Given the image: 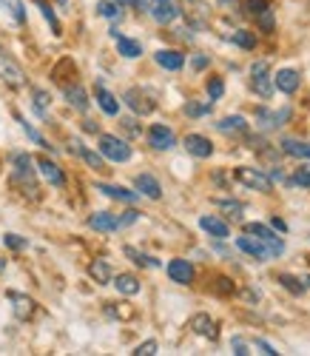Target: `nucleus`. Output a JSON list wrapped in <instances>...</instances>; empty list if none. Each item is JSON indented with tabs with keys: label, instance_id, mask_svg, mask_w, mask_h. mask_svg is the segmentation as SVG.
<instances>
[{
	"label": "nucleus",
	"instance_id": "nucleus-17",
	"mask_svg": "<svg viewBox=\"0 0 310 356\" xmlns=\"http://www.w3.org/2000/svg\"><path fill=\"white\" fill-rule=\"evenodd\" d=\"M185 6H188L185 15H188L194 29H205L208 26V6L205 3H199V0H185Z\"/></svg>",
	"mask_w": 310,
	"mask_h": 356
},
{
	"label": "nucleus",
	"instance_id": "nucleus-40",
	"mask_svg": "<svg viewBox=\"0 0 310 356\" xmlns=\"http://www.w3.org/2000/svg\"><path fill=\"white\" fill-rule=\"evenodd\" d=\"M216 205H220V211H225V214H228V217H234V220H239V217H242V202H234V200H220Z\"/></svg>",
	"mask_w": 310,
	"mask_h": 356
},
{
	"label": "nucleus",
	"instance_id": "nucleus-1",
	"mask_svg": "<svg viewBox=\"0 0 310 356\" xmlns=\"http://www.w3.org/2000/svg\"><path fill=\"white\" fill-rule=\"evenodd\" d=\"M0 80H3L6 86H12V88H23L26 86V72H23V66L15 60V57L0 46Z\"/></svg>",
	"mask_w": 310,
	"mask_h": 356
},
{
	"label": "nucleus",
	"instance_id": "nucleus-38",
	"mask_svg": "<svg viewBox=\"0 0 310 356\" xmlns=\"http://www.w3.org/2000/svg\"><path fill=\"white\" fill-rule=\"evenodd\" d=\"M126 254H129L137 265H148V268H160V259H154V257H148V254H140L137 248H126Z\"/></svg>",
	"mask_w": 310,
	"mask_h": 356
},
{
	"label": "nucleus",
	"instance_id": "nucleus-23",
	"mask_svg": "<svg viewBox=\"0 0 310 356\" xmlns=\"http://www.w3.org/2000/svg\"><path fill=\"white\" fill-rule=\"evenodd\" d=\"M282 152L285 154H291V157H299V160H310V143H304V140H296V137H285L282 143Z\"/></svg>",
	"mask_w": 310,
	"mask_h": 356
},
{
	"label": "nucleus",
	"instance_id": "nucleus-44",
	"mask_svg": "<svg viewBox=\"0 0 310 356\" xmlns=\"http://www.w3.org/2000/svg\"><path fill=\"white\" fill-rule=\"evenodd\" d=\"M213 291L220 293V296H231V293L236 291V285H234L228 277H220V280H216V285H213Z\"/></svg>",
	"mask_w": 310,
	"mask_h": 356
},
{
	"label": "nucleus",
	"instance_id": "nucleus-8",
	"mask_svg": "<svg viewBox=\"0 0 310 356\" xmlns=\"http://www.w3.org/2000/svg\"><path fill=\"white\" fill-rule=\"evenodd\" d=\"M148 143H151V148H157V152H168V148H174L177 137H174V131L168 126L157 123V126L148 129Z\"/></svg>",
	"mask_w": 310,
	"mask_h": 356
},
{
	"label": "nucleus",
	"instance_id": "nucleus-33",
	"mask_svg": "<svg viewBox=\"0 0 310 356\" xmlns=\"http://www.w3.org/2000/svg\"><path fill=\"white\" fill-rule=\"evenodd\" d=\"M32 106H35V111H38V117H40V120H49V103H51V97L43 92V88H35V92H32Z\"/></svg>",
	"mask_w": 310,
	"mask_h": 356
},
{
	"label": "nucleus",
	"instance_id": "nucleus-43",
	"mask_svg": "<svg viewBox=\"0 0 310 356\" xmlns=\"http://www.w3.org/2000/svg\"><path fill=\"white\" fill-rule=\"evenodd\" d=\"M208 95H211V100H220L225 95V83L220 77H211L208 80Z\"/></svg>",
	"mask_w": 310,
	"mask_h": 356
},
{
	"label": "nucleus",
	"instance_id": "nucleus-20",
	"mask_svg": "<svg viewBox=\"0 0 310 356\" xmlns=\"http://www.w3.org/2000/svg\"><path fill=\"white\" fill-rule=\"evenodd\" d=\"M111 38L117 40L120 54H122V57H129V60H134V57H140V54H142V46H140L137 40H131V38H122V35L117 32V26L111 29Z\"/></svg>",
	"mask_w": 310,
	"mask_h": 356
},
{
	"label": "nucleus",
	"instance_id": "nucleus-34",
	"mask_svg": "<svg viewBox=\"0 0 310 356\" xmlns=\"http://www.w3.org/2000/svg\"><path fill=\"white\" fill-rule=\"evenodd\" d=\"M279 282H282L291 293H304V288H307V282L299 280V277H293V274H279Z\"/></svg>",
	"mask_w": 310,
	"mask_h": 356
},
{
	"label": "nucleus",
	"instance_id": "nucleus-10",
	"mask_svg": "<svg viewBox=\"0 0 310 356\" xmlns=\"http://www.w3.org/2000/svg\"><path fill=\"white\" fill-rule=\"evenodd\" d=\"M245 234H254V236H259V240H265V243L276 251V257L285 251V243L276 236V231H273V228H268V225H262V222H251V225H245Z\"/></svg>",
	"mask_w": 310,
	"mask_h": 356
},
{
	"label": "nucleus",
	"instance_id": "nucleus-24",
	"mask_svg": "<svg viewBox=\"0 0 310 356\" xmlns=\"http://www.w3.org/2000/svg\"><path fill=\"white\" fill-rule=\"evenodd\" d=\"M95 188L103 191L106 197H111V200H122V202H137V200H140V191H129V188H122V186H106V183H97Z\"/></svg>",
	"mask_w": 310,
	"mask_h": 356
},
{
	"label": "nucleus",
	"instance_id": "nucleus-31",
	"mask_svg": "<svg viewBox=\"0 0 310 356\" xmlns=\"http://www.w3.org/2000/svg\"><path fill=\"white\" fill-rule=\"evenodd\" d=\"M74 145V152H80V157L95 168V171H106V163H103V154H97V152H91V148H85V145H80V143H72Z\"/></svg>",
	"mask_w": 310,
	"mask_h": 356
},
{
	"label": "nucleus",
	"instance_id": "nucleus-50",
	"mask_svg": "<svg viewBox=\"0 0 310 356\" xmlns=\"http://www.w3.org/2000/svg\"><path fill=\"white\" fill-rule=\"evenodd\" d=\"M137 217H140L137 211H126V214H122V217H120V222H122V228H126V225H131V222H137Z\"/></svg>",
	"mask_w": 310,
	"mask_h": 356
},
{
	"label": "nucleus",
	"instance_id": "nucleus-29",
	"mask_svg": "<svg viewBox=\"0 0 310 356\" xmlns=\"http://www.w3.org/2000/svg\"><path fill=\"white\" fill-rule=\"evenodd\" d=\"M88 274L95 277V282L106 285V282H111V265L106 259H95V262L88 265Z\"/></svg>",
	"mask_w": 310,
	"mask_h": 356
},
{
	"label": "nucleus",
	"instance_id": "nucleus-3",
	"mask_svg": "<svg viewBox=\"0 0 310 356\" xmlns=\"http://www.w3.org/2000/svg\"><path fill=\"white\" fill-rule=\"evenodd\" d=\"M35 160L28 154H15V186L20 188H28L35 197H38V186H35Z\"/></svg>",
	"mask_w": 310,
	"mask_h": 356
},
{
	"label": "nucleus",
	"instance_id": "nucleus-51",
	"mask_svg": "<svg viewBox=\"0 0 310 356\" xmlns=\"http://www.w3.org/2000/svg\"><path fill=\"white\" fill-rule=\"evenodd\" d=\"M117 3H122V6H134V9H148L145 0H117Z\"/></svg>",
	"mask_w": 310,
	"mask_h": 356
},
{
	"label": "nucleus",
	"instance_id": "nucleus-13",
	"mask_svg": "<svg viewBox=\"0 0 310 356\" xmlns=\"http://www.w3.org/2000/svg\"><path fill=\"white\" fill-rule=\"evenodd\" d=\"M299 83H302V77H299L296 69H279V72L273 74V86H276L282 95H293L296 88H299Z\"/></svg>",
	"mask_w": 310,
	"mask_h": 356
},
{
	"label": "nucleus",
	"instance_id": "nucleus-32",
	"mask_svg": "<svg viewBox=\"0 0 310 356\" xmlns=\"http://www.w3.org/2000/svg\"><path fill=\"white\" fill-rule=\"evenodd\" d=\"M114 285H117V291H120L122 296H134V293H140V280L131 277V274H120V277L114 280Z\"/></svg>",
	"mask_w": 310,
	"mask_h": 356
},
{
	"label": "nucleus",
	"instance_id": "nucleus-26",
	"mask_svg": "<svg viewBox=\"0 0 310 356\" xmlns=\"http://www.w3.org/2000/svg\"><path fill=\"white\" fill-rule=\"evenodd\" d=\"M95 97H97V103H100V108L108 114V117H117L120 114V100L111 95V92H106V88L97 83V88H95Z\"/></svg>",
	"mask_w": 310,
	"mask_h": 356
},
{
	"label": "nucleus",
	"instance_id": "nucleus-35",
	"mask_svg": "<svg viewBox=\"0 0 310 356\" xmlns=\"http://www.w3.org/2000/svg\"><path fill=\"white\" fill-rule=\"evenodd\" d=\"M35 3H38V9H40V12H43V17H46V20H49V23H51V32H54V35H57V38H60V35H63V32H60V20H57V17H54V12H51V6H49V3H46V0H35Z\"/></svg>",
	"mask_w": 310,
	"mask_h": 356
},
{
	"label": "nucleus",
	"instance_id": "nucleus-2",
	"mask_svg": "<svg viewBox=\"0 0 310 356\" xmlns=\"http://www.w3.org/2000/svg\"><path fill=\"white\" fill-rule=\"evenodd\" d=\"M100 154L111 163H129L131 160V145H126L114 134H100Z\"/></svg>",
	"mask_w": 310,
	"mask_h": 356
},
{
	"label": "nucleus",
	"instance_id": "nucleus-5",
	"mask_svg": "<svg viewBox=\"0 0 310 356\" xmlns=\"http://www.w3.org/2000/svg\"><path fill=\"white\" fill-rule=\"evenodd\" d=\"M236 180L247 188H254V191H270V186H273V180L268 174H262L259 168H247V165L236 168Z\"/></svg>",
	"mask_w": 310,
	"mask_h": 356
},
{
	"label": "nucleus",
	"instance_id": "nucleus-56",
	"mask_svg": "<svg viewBox=\"0 0 310 356\" xmlns=\"http://www.w3.org/2000/svg\"><path fill=\"white\" fill-rule=\"evenodd\" d=\"M6 268V259H0V271H3Z\"/></svg>",
	"mask_w": 310,
	"mask_h": 356
},
{
	"label": "nucleus",
	"instance_id": "nucleus-28",
	"mask_svg": "<svg viewBox=\"0 0 310 356\" xmlns=\"http://www.w3.org/2000/svg\"><path fill=\"white\" fill-rule=\"evenodd\" d=\"M0 9H3L15 23L26 26V6H23V0H0Z\"/></svg>",
	"mask_w": 310,
	"mask_h": 356
},
{
	"label": "nucleus",
	"instance_id": "nucleus-48",
	"mask_svg": "<svg viewBox=\"0 0 310 356\" xmlns=\"http://www.w3.org/2000/svg\"><path fill=\"white\" fill-rule=\"evenodd\" d=\"M231 348H234L236 356H247V353H251V350H247V342H245L242 337H234V339H231Z\"/></svg>",
	"mask_w": 310,
	"mask_h": 356
},
{
	"label": "nucleus",
	"instance_id": "nucleus-54",
	"mask_svg": "<svg viewBox=\"0 0 310 356\" xmlns=\"http://www.w3.org/2000/svg\"><path fill=\"white\" fill-rule=\"evenodd\" d=\"M83 129L85 131H97V123L95 120H83Z\"/></svg>",
	"mask_w": 310,
	"mask_h": 356
},
{
	"label": "nucleus",
	"instance_id": "nucleus-15",
	"mask_svg": "<svg viewBox=\"0 0 310 356\" xmlns=\"http://www.w3.org/2000/svg\"><path fill=\"white\" fill-rule=\"evenodd\" d=\"M88 228H95V231H117V228H122V222H120V217L117 214H108V211H97V214H91L88 217Z\"/></svg>",
	"mask_w": 310,
	"mask_h": 356
},
{
	"label": "nucleus",
	"instance_id": "nucleus-30",
	"mask_svg": "<svg viewBox=\"0 0 310 356\" xmlns=\"http://www.w3.org/2000/svg\"><path fill=\"white\" fill-rule=\"evenodd\" d=\"M9 300L15 302V314L20 316V319H28L35 314V302L28 300V296H23V293H9Z\"/></svg>",
	"mask_w": 310,
	"mask_h": 356
},
{
	"label": "nucleus",
	"instance_id": "nucleus-12",
	"mask_svg": "<svg viewBox=\"0 0 310 356\" xmlns=\"http://www.w3.org/2000/svg\"><path fill=\"white\" fill-rule=\"evenodd\" d=\"M168 277L177 285H191L194 282V265L188 259H171L168 262Z\"/></svg>",
	"mask_w": 310,
	"mask_h": 356
},
{
	"label": "nucleus",
	"instance_id": "nucleus-41",
	"mask_svg": "<svg viewBox=\"0 0 310 356\" xmlns=\"http://www.w3.org/2000/svg\"><path fill=\"white\" fill-rule=\"evenodd\" d=\"M97 15H103V17H108V20H117V17H120L117 0H114V3H111V0H100V3H97Z\"/></svg>",
	"mask_w": 310,
	"mask_h": 356
},
{
	"label": "nucleus",
	"instance_id": "nucleus-27",
	"mask_svg": "<svg viewBox=\"0 0 310 356\" xmlns=\"http://www.w3.org/2000/svg\"><path fill=\"white\" fill-rule=\"evenodd\" d=\"M216 129L225 131V134H245L247 131V123H245V117L234 114V117H222V120L216 123Z\"/></svg>",
	"mask_w": 310,
	"mask_h": 356
},
{
	"label": "nucleus",
	"instance_id": "nucleus-37",
	"mask_svg": "<svg viewBox=\"0 0 310 356\" xmlns=\"http://www.w3.org/2000/svg\"><path fill=\"white\" fill-rule=\"evenodd\" d=\"M15 117H17V123H20V129L26 131V137H28V140H35V143H38V145H43V148H51V145H49V143L40 137V131H35V129H32V123H26L20 114H15Z\"/></svg>",
	"mask_w": 310,
	"mask_h": 356
},
{
	"label": "nucleus",
	"instance_id": "nucleus-42",
	"mask_svg": "<svg viewBox=\"0 0 310 356\" xmlns=\"http://www.w3.org/2000/svg\"><path fill=\"white\" fill-rule=\"evenodd\" d=\"M291 183H293V186H302V188H310V165L296 168V174L291 177Z\"/></svg>",
	"mask_w": 310,
	"mask_h": 356
},
{
	"label": "nucleus",
	"instance_id": "nucleus-45",
	"mask_svg": "<svg viewBox=\"0 0 310 356\" xmlns=\"http://www.w3.org/2000/svg\"><path fill=\"white\" fill-rule=\"evenodd\" d=\"M211 111V103H185V114L188 117H202Z\"/></svg>",
	"mask_w": 310,
	"mask_h": 356
},
{
	"label": "nucleus",
	"instance_id": "nucleus-21",
	"mask_svg": "<svg viewBox=\"0 0 310 356\" xmlns=\"http://www.w3.org/2000/svg\"><path fill=\"white\" fill-rule=\"evenodd\" d=\"M191 331L194 334H199V337H208V339H216V322L208 316V314H197V316H191Z\"/></svg>",
	"mask_w": 310,
	"mask_h": 356
},
{
	"label": "nucleus",
	"instance_id": "nucleus-11",
	"mask_svg": "<svg viewBox=\"0 0 310 356\" xmlns=\"http://www.w3.org/2000/svg\"><path fill=\"white\" fill-rule=\"evenodd\" d=\"M122 100H126V106L134 111V114H151L154 111V100L142 92V88H129V92H126V97H122Z\"/></svg>",
	"mask_w": 310,
	"mask_h": 356
},
{
	"label": "nucleus",
	"instance_id": "nucleus-16",
	"mask_svg": "<svg viewBox=\"0 0 310 356\" xmlns=\"http://www.w3.org/2000/svg\"><path fill=\"white\" fill-rule=\"evenodd\" d=\"M154 60H157L163 69H168V72H179L185 66V57L179 51H174V49H160L157 54H154Z\"/></svg>",
	"mask_w": 310,
	"mask_h": 356
},
{
	"label": "nucleus",
	"instance_id": "nucleus-9",
	"mask_svg": "<svg viewBox=\"0 0 310 356\" xmlns=\"http://www.w3.org/2000/svg\"><path fill=\"white\" fill-rule=\"evenodd\" d=\"M182 145H185V152L199 157V160H208L213 154V143L208 137H202V134H188V137L182 140Z\"/></svg>",
	"mask_w": 310,
	"mask_h": 356
},
{
	"label": "nucleus",
	"instance_id": "nucleus-4",
	"mask_svg": "<svg viewBox=\"0 0 310 356\" xmlns=\"http://www.w3.org/2000/svg\"><path fill=\"white\" fill-rule=\"evenodd\" d=\"M236 248H239V251H245L247 257L259 259V262H268V259H273V257H276V251H273V248H270L265 240H259V236H254V234L239 236V240H236Z\"/></svg>",
	"mask_w": 310,
	"mask_h": 356
},
{
	"label": "nucleus",
	"instance_id": "nucleus-14",
	"mask_svg": "<svg viewBox=\"0 0 310 356\" xmlns=\"http://www.w3.org/2000/svg\"><path fill=\"white\" fill-rule=\"evenodd\" d=\"M38 168H40L43 180H46L49 186H54V188H63V186H66L63 171H60V165H57V163H51L49 157H38Z\"/></svg>",
	"mask_w": 310,
	"mask_h": 356
},
{
	"label": "nucleus",
	"instance_id": "nucleus-52",
	"mask_svg": "<svg viewBox=\"0 0 310 356\" xmlns=\"http://www.w3.org/2000/svg\"><path fill=\"white\" fill-rule=\"evenodd\" d=\"M254 345H256V348H259L262 353H268V356H276V350H273V348H270L268 342H262V339H254Z\"/></svg>",
	"mask_w": 310,
	"mask_h": 356
},
{
	"label": "nucleus",
	"instance_id": "nucleus-18",
	"mask_svg": "<svg viewBox=\"0 0 310 356\" xmlns=\"http://www.w3.org/2000/svg\"><path fill=\"white\" fill-rule=\"evenodd\" d=\"M134 186H137V191H140L142 197H148V200H160V197H163V188H160V183L154 180L151 174H137Z\"/></svg>",
	"mask_w": 310,
	"mask_h": 356
},
{
	"label": "nucleus",
	"instance_id": "nucleus-6",
	"mask_svg": "<svg viewBox=\"0 0 310 356\" xmlns=\"http://www.w3.org/2000/svg\"><path fill=\"white\" fill-rule=\"evenodd\" d=\"M148 15L157 20L160 26H168L179 17V6L174 3V0H151L148 3Z\"/></svg>",
	"mask_w": 310,
	"mask_h": 356
},
{
	"label": "nucleus",
	"instance_id": "nucleus-19",
	"mask_svg": "<svg viewBox=\"0 0 310 356\" xmlns=\"http://www.w3.org/2000/svg\"><path fill=\"white\" fill-rule=\"evenodd\" d=\"M291 117V108H282V111H268V108H259L256 111V120L262 129H276V126H282L285 120Z\"/></svg>",
	"mask_w": 310,
	"mask_h": 356
},
{
	"label": "nucleus",
	"instance_id": "nucleus-55",
	"mask_svg": "<svg viewBox=\"0 0 310 356\" xmlns=\"http://www.w3.org/2000/svg\"><path fill=\"white\" fill-rule=\"evenodd\" d=\"M273 228H276V231H288V225H285L282 220H279V217H273Z\"/></svg>",
	"mask_w": 310,
	"mask_h": 356
},
{
	"label": "nucleus",
	"instance_id": "nucleus-47",
	"mask_svg": "<svg viewBox=\"0 0 310 356\" xmlns=\"http://www.w3.org/2000/svg\"><path fill=\"white\" fill-rule=\"evenodd\" d=\"M3 243H6L9 248H15V251L26 248V240H23V236H17V234H6V236H3Z\"/></svg>",
	"mask_w": 310,
	"mask_h": 356
},
{
	"label": "nucleus",
	"instance_id": "nucleus-22",
	"mask_svg": "<svg viewBox=\"0 0 310 356\" xmlns=\"http://www.w3.org/2000/svg\"><path fill=\"white\" fill-rule=\"evenodd\" d=\"M199 225H202V231H208L211 236H216V240H225V236L231 234V228H228V222H222L220 217H211V214H205V217H199Z\"/></svg>",
	"mask_w": 310,
	"mask_h": 356
},
{
	"label": "nucleus",
	"instance_id": "nucleus-7",
	"mask_svg": "<svg viewBox=\"0 0 310 356\" xmlns=\"http://www.w3.org/2000/svg\"><path fill=\"white\" fill-rule=\"evenodd\" d=\"M251 86L259 97H270L273 95V86H270V77H268V63L259 60L251 66Z\"/></svg>",
	"mask_w": 310,
	"mask_h": 356
},
{
	"label": "nucleus",
	"instance_id": "nucleus-46",
	"mask_svg": "<svg viewBox=\"0 0 310 356\" xmlns=\"http://www.w3.org/2000/svg\"><path fill=\"white\" fill-rule=\"evenodd\" d=\"M256 20H259V26H262V32H273V26H276V23H273V12H270V9L262 12Z\"/></svg>",
	"mask_w": 310,
	"mask_h": 356
},
{
	"label": "nucleus",
	"instance_id": "nucleus-36",
	"mask_svg": "<svg viewBox=\"0 0 310 356\" xmlns=\"http://www.w3.org/2000/svg\"><path fill=\"white\" fill-rule=\"evenodd\" d=\"M231 40H234L236 46H242V49H254V46H256L254 32H245V29H239V32H234V35H231Z\"/></svg>",
	"mask_w": 310,
	"mask_h": 356
},
{
	"label": "nucleus",
	"instance_id": "nucleus-49",
	"mask_svg": "<svg viewBox=\"0 0 310 356\" xmlns=\"http://www.w3.org/2000/svg\"><path fill=\"white\" fill-rule=\"evenodd\" d=\"M151 353H157V342H154V339L142 342V345L134 350V356H151Z\"/></svg>",
	"mask_w": 310,
	"mask_h": 356
},
{
	"label": "nucleus",
	"instance_id": "nucleus-39",
	"mask_svg": "<svg viewBox=\"0 0 310 356\" xmlns=\"http://www.w3.org/2000/svg\"><path fill=\"white\" fill-rule=\"evenodd\" d=\"M268 9H270V0H245V12L254 15V17H259Z\"/></svg>",
	"mask_w": 310,
	"mask_h": 356
},
{
	"label": "nucleus",
	"instance_id": "nucleus-25",
	"mask_svg": "<svg viewBox=\"0 0 310 356\" xmlns=\"http://www.w3.org/2000/svg\"><path fill=\"white\" fill-rule=\"evenodd\" d=\"M63 95L69 100V106H74L77 111H85L88 108V95H85V88L83 86H63Z\"/></svg>",
	"mask_w": 310,
	"mask_h": 356
},
{
	"label": "nucleus",
	"instance_id": "nucleus-53",
	"mask_svg": "<svg viewBox=\"0 0 310 356\" xmlns=\"http://www.w3.org/2000/svg\"><path fill=\"white\" fill-rule=\"evenodd\" d=\"M191 66H194L197 72H199V69H205V66H208V57H205V54H197V57H194V63H191Z\"/></svg>",
	"mask_w": 310,
	"mask_h": 356
}]
</instances>
